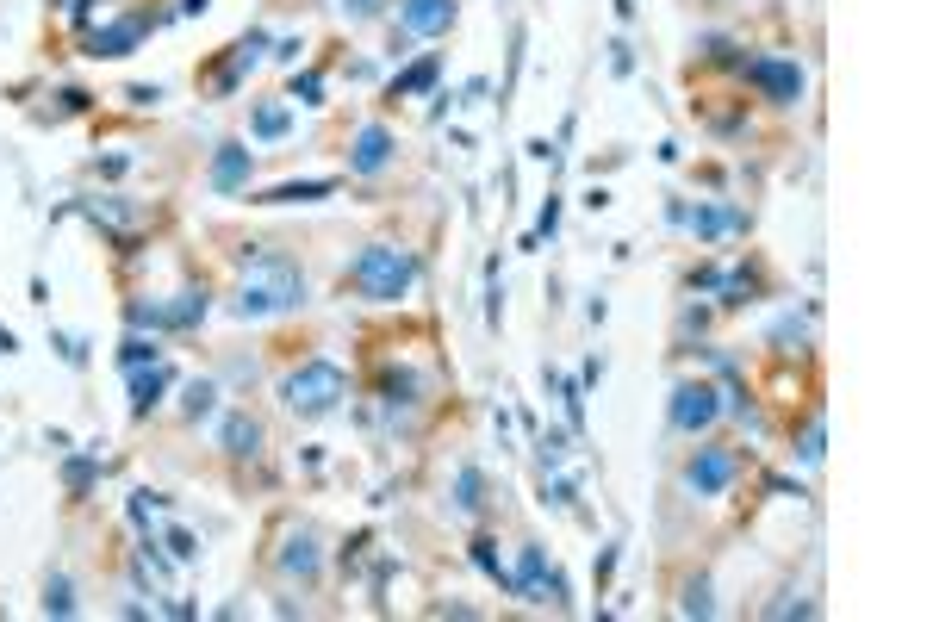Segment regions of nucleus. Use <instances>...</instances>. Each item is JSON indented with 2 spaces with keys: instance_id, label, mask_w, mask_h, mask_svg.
I'll use <instances>...</instances> for the list:
<instances>
[{
  "instance_id": "2",
  "label": "nucleus",
  "mask_w": 933,
  "mask_h": 622,
  "mask_svg": "<svg viewBox=\"0 0 933 622\" xmlns=\"http://www.w3.org/2000/svg\"><path fill=\"white\" fill-rule=\"evenodd\" d=\"M343 287H355L361 299H374V305H392V299H405L417 287V256L399 249V243H367L361 256L349 262Z\"/></svg>"
},
{
  "instance_id": "4",
  "label": "nucleus",
  "mask_w": 933,
  "mask_h": 622,
  "mask_svg": "<svg viewBox=\"0 0 933 622\" xmlns=\"http://www.w3.org/2000/svg\"><path fill=\"white\" fill-rule=\"evenodd\" d=\"M747 81L766 100H778V106H797L803 100V69L790 63V56H753L747 63Z\"/></svg>"
},
{
  "instance_id": "6",
  "label": "nucleus",
  "mask_w": 933,
  "mask_h": 622,
  "mask_svg": "<svg viewBox=\"0 0 933 622\" xmlns=\"http://www.w3.org/2000/svg\"><path fill=\"white\" fill-rule=\"evenodd\" d=\"M716 411L722 405H716V386L710 380H685V386L672 392V430H710Z\"/></svg>"
},
{
  "instance_id": "14",
  "label": "nucleus",
  "mask_w": 933,
  "mask_h": 622,
  "mask_svg": "<svg viewBox=\"0 0 933 622\" xmlns=\"http://www.w3.org/2000/svg\"><path fill=\"white\" fill-rule=\"evenodd\" d=\"M162 386H168V367H150V374H137L131 367V392H137V417H144L156 399H162Z\"/></svg>"
},
{
  "instance_id": "22",
  "label": "nucleus",
  "mask_w": 933,
  "mask_h": 622,
  "mask_svg": "<svg viewBox=\"0 0 933 622\" xmlns=\"http://www.w3.org/2000/svg\"><path fill=\"white\" fill-rule=\"evenodd\" d=\"M343 7H349L355 19H374V13H380V0H343Z\"/></svg>"
},
{
  "instance_id": "17",
  "label": "nucleus",
  "mask_w": 933,
  "mask_h": 622,
  "mask_svg": "<svg viewBox=\"0 0 933 622\" xmlns=\"http://www.w3.org/2000/svg\"><path fill=\"white\" fill-rule=\"evenodd\" d=\"M44 610H56V616H69V610H75V598H69V579H50V585H44Z\"/></svg>"
},
{
  "instance_id": "9",
  "label": "nucleus",
  "mask_w": 933,
  "mask_h": 622,
  "mask_svg": "<svg viewBox=\"0 0 933 622\" xmlns=\"http://www.w3.org/2000/svg\"><path fill=\"white\" fill-rule=\"evenodd\" d=\"M249 168H256V156H249L243 144H218V156H212V187H218V193L249 187Z\"/></svg>"
},
{
  "instance_id": "16",
  "label": "nucleus",
  "mask_w": 933,
  "mask_h": 622,
  "mask_svg": "<svg viewBox=\"0 0 933 622\" xmlns=\"http://www.w3.org/2000/svg\"><path fill=\"white\" fill-rule=\"evenodd\" d=\"M212 399H218V386H212V380H193V386H187V417H206Z\"/></svg>"
},
{
  "instance_id": "18",
  "label": "nucleus",
  "mask_w": 933,
  "mask_h": 622,
  "mask_svg": "<svg viewBox=\"0 0 933 622\" xmlns=\"http://www.w3.org/2000/svg\"><path fill=\"white\" fill-rule=\"evenodd\" d=\"M287 131V106H262L256 112V137H280Z\"/></svg>"
},
{
  "instance_id": "15",
  "label": "nucleus",
  "mask_w": 933,
  "mask_h": 622,
  "mask_svg": "<svg viewBox=\"0 0 933 622\" xmlns=\"http://www.w3.org/2000/svg\"><path fill=\"white\" fill-rule=\"evenodd\" d=\"M430 81H436V56H423L417 69H405L399 81H392V100H399V94H417V88H430Z\"/></svg>"
},
{
  "instance_id": "19",
  "label": "nucleus",
  "mask_w": 933,
  "mask_h": 622,
  "mask_svg": "<svg viewBox=\"0 0 933 622\" xmlns=\"http://www.w3.org/2000/svg\"><path fill=\"white\" fill-rule=\"evenodd\" d=\"M293 94H299L305 106H324V75H299V81H293Z\"/></svg>"
},
{
  "instance_id": "5",
  "label": "nucleus",
  "mask_w": 933,
  "mask_h": 622,
  "mask_svg": "<svg viewBox=\"0 0 933 622\" xmlns=\"http://www.w3.org/2000/svg\"><path fill=\"white\" fill-rule=\"evenodd\" d=\"M734 473H741V455H734V448H703V455H691V467H685V486L697 498H716V492L734 486Z\"/></svg>"
},
{
  "instance_id": "10",
  "label": "nucleus",
  "mask_w": 933,
  "mask_h": 622,
  "mask_svg": "<svg viewBox=\"0 0 933 622\" xmlns=\"http://www.w3.org/2000/svg\"><path fill=\"white\" fill-rule=\"evenodd\" d=\"M280 567H287L293 579H318V567H324V554H318V535H311V529H299L293 542H287V554H280Z\"/></svg>"
},
{
  "instance_id": "3",
  "label": "nucleus",
  "mask_w": 933,
  "mask_h": 622,
  "mask_svg": "<svg viewBox=\"0 0 933 622\" xmlns=\"http://www.w3.org/2000/svg\"><path fill=\"white\" fill-rule=\"evenodd\" d=\"M343 392H349V374L336 361H305V367H293V374L280 380V399H287L293 417H330L336 405H343Z\"/></svg>"
},
{
  "instance_id": "8",
  "label": "nucleus",
  "mask_w": 933,
  "mask_h": 622,
  "mask_svg": "<svg viewBox=\"0 0 933 622\" xmlns=\"http://www.w3.org/2000/svg\"><path fill=\"white\" fill-rule=\"evenodd\" d=\"M399 19H405V32H417V38H442L448 25H455V0H405Z\"/></svg>"
},
{
  "instance_id": "20",
  "label": "nucleus",
  "mask_w": 933,
  "mask_h": 622,
  "mask_svg": "<svg viewBox=\"0 0 933 622\" xmlns=\"http://www.w3.org/2000/svg\"><path fill=\"white\" fill-rule=\"evenodd\" d=\"M144 355L156 361V343H144V336H131V343H125V355H119V361H125V367H144Z\"/></svg>"
},
{
  "instance_id": "13",
  "label": "nucleus",
  "mask_w": 933,
  "mask_h": 622,
  "mask_svg": "<svg viewBox=\"0 0 933 622\" xmlns=\"http://www.w3.org/2000/svg\"><path fill=\"white\" fill-rule=\"evenodd\" d=\"M336 181H287V187H274V193H262V206H299V200H324Z\"/></svg>"
},
{
  "instance_id": "7",
  "label": "nucleus",
  "mask_w": 933,
  "mask_h": 622,
  "mask_svg": "<svg viewBox=\"0 0 933 622\" xmlns=\"http://www.w3.org/2000/svg\"><path fill=\"white\" fill-rule=\"evenodd\" d=\"M386 162H392V131L386 125H361L355 144H349V168L355 175H380Z\"/></svg>"
},
{
  "instance_id": "21",
  "label": "nucleus",
  "mask_w": 933,
  "mask_h": 622,
  "mask_svg": "<svg viewBox=\"0 0 933 622\" xmlns=\"http://www.w3.org/2000/svg\"><path fill=\"white\" fill-rule=\"evenodd\" d=\"M455 504H461V511H473V504H479V473H473V467L461 473V498H455Z\"/></svg>"
},
{
  "instance_id": "1",
  "label": "nucleus",
  "mask_w": 933,
  "mask_h": 622,
  "mask_svg": "<svg viewBox=\"0 0 933 622\" xmlns=\"http://www.w3.org/2000/svg\"><path fill=\"white\" fill-rule=\"evenodd\" d=\"M305 299V274L293 256H274V249H262V256H243V287L231 299L237 318H280V311H293Z\"/></svg>"
},
{
  "instance_id": "11",
  "label": "nucleus",
  "mask_w": 933,
  "mask_h": 622,
  "mask_svg": "<svg viewBox=\"0 0 933 622\" xmlns=\"http://www.w3.org/2000/svg\"><path fill=\"white\" fill-rule=\"evenodd\" d=\"M144 25H150V19H119V25H106V32L88 38V56H125L137 38H144Z\"/></svg>"
},
{
  "instance_id": "12",
  "label": "nucleus",
  "mask_w": 933,
  "mask_h": 622,
  "mask_svg": "<svg viewBox=\"0 0 933 622\" xmlns=\"http://www.w3.org/2000/svg\"><path fill=\"white\" fill-rule=\"evenodd\" d=\"M224 455H262V423L231 411L224 417Z\"/></svg>"
}]
</instances>
